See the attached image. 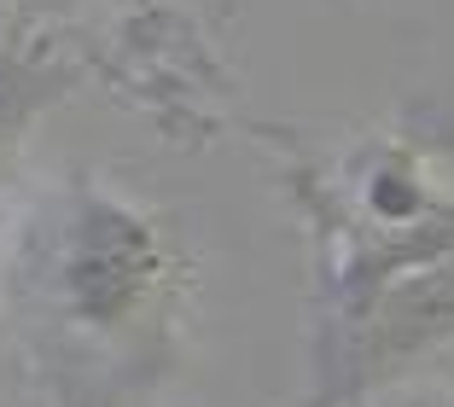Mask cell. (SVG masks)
I'll list each match as a JSON object with an SVG mask.
<instances>
[{"label":"cell","instance_id":"6da1fadb","mask_svg":"<svg viewBox=\"0 0 454 407\" xmlns=\"http://www.w3.org/2000/svg\"><path fill=\"white\" fill-rule=\"evenodd\" d=\"M181 250L152 215L70 181L24 215L6 302L53 407H146L175 361Z\"/></svg>","mask_w":454,"mask_h":407},{"label":"cell","instance_id":"3957f363","mask_svg":"<svg viewBox=\"0 0 454 407\" xmlns=\"http://www.w3.org/2000/svg\"><path fill=\"white\" fill-rule=\"evenodd\" d=\"M65 88H70V70L59 59L35 53V47H6L0 53V192H6V175L18 163L29 122L53 99H65Z\"/></svg>","mask_w":454,"mask_h":407},{"label":"cell","instance_id":"7a4b0ae2","mask_svg":"<svg viewBox=\"0 0 454 407\" xmlns=\"http://www.w3.org/2000/svg\"><path fill=\"white\" fill-rule=\"evenodd\" d=\"M321 326L309 407H361L454 343V198L414 145H373L315 181Z\"/></svg>","mask_w":454,"mask_h":407}]
</instances>
